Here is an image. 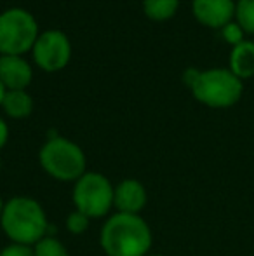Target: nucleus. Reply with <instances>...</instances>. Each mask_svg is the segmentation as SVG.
<instances>
[{
    "mask_svg": "<svg viewBox=\"0 0 254 256\" xmlns=\"http://www.w3.org/2000/svg\"><path fill=\"white\" fill-rule=\"evenodd\" d=\"M152 242V228L139 214L115 212L99 234V244L106 256H148Z\"/></svg>",
    "mask_w": 254,
    "mask_h": 256,
    "instance_id": "nucleus-1",
    "label": "nucleus"
},
{
    "mask_svg": "<svg viewBox=\"0 0 254 256\" xmlns=\"http://www.w3.org/2000/svg\"><path fill=\"white\" fill-rule=\"evenodd\" d=\"M0 225L14 244L23 246H35L38 240L49 236L47 214L33 197L16 196L7 200Z\"/></svg>",
    "mask_w": 254,
    "mask_h": 256,
    "instance_id": "nucleus-2",
    "label": "nucleus"
},
{
    "mask_svg": "<svg viewBox=\"0 0 254 256\" xmlns=\"http://www.w3.org/2000/svg\"><path fill=\"white\" fill-rule=\"evenodd\" d=\"M38 162L51 178L58 182H77L85 174L87 158L80 146L63 136H52L42 145Z\"/></svg>",
    "mask_w": 254,
    "mask_h": 256,
    "instance_id": "nucleus-3",
    "label": "nucleus"
},
{
    "mask_svg": "<svg viewBox=\"0 0 254 256\" xmlns=\"http://www.w3.org/2000/svg\"><path fill=\"white\" fill-rule=\"evenodd\" d=\"M190 91L199 103L223 110L241 102L244 94V82L228 68H209L200 70Z\"/></svg>",
    "mask_w": 254,
    "mask_h": 256,
    "instance_id": "nucleus-4",
    "label": "nucleus"
},
{
    "mask_svg": "<svg viewBox=\"0 0 254 256\" xmlns=\"http://www.w3.org/2000/svg\"><path fill=\"white\" fill-rule=\"evenodd\" d=\"M38 23L30 10L10 7L0 14V54L24 56L37 42Z\"/></svg>",
    "mask_w": 254,
    "mask_h": 256,
    "instance_id": "nucleus-5",
    "label": "nucleus"
},
{
    "mask_svg": "<svg viewBox=\"0 0 254 256\" xmlns=\"http://www.w3.org/2000/svg\"><path fill=\"white\" fill-rule=\"evenodd\" d=\"M113 188L108 178L101 172L87 171L73 185V204L75 209L84 212L91 220L105 218L113 208Z\"/></svg>",
    "mask_w": 254,
    "mask_h": 256,
    "instance_id": "nucleus-6",
    "label": "nucleus"
},
{
    "mask_svg": "<svg viewBox=\"0 0 254 256\" xmlns=\"http://www.w3.org/2000/svg\"><path fill=\"white\" fill-rule=\"evenodd\" d=\"M33 61L40 70L56 74L68 66L71 60V42L61 30H45L38 35L33 49Z\"/></svg>",
    "mask_w": 254,
    "mask_h": 256,
    "instance_id": "nucleus-7",
    "label": "nucleus"
},
{
    "mask_svg": "<svg viewBox=\"0 0 254 256\" xmlns=\"http://www.w3.org/2000/svg\"><path fill=\"white\" fill-rule=\"evenodd\" d=\"M192 12L202 26L221 30L235 20V0H192Z\"/></svg>",
    "mask_w": 254,
    "mask_h": 256,
    "instance_id": "nucleus-8",
    "label": "nucleus"
},
{
    "mask_svg": "<svg viewBox=\"0 0 254 256\" xmlns=\"http://www.w3.org/2000/svg\"><path fill=\"white\" fill-rule=\"evenodd\" d=\"M0 80L7 91H26L33 80V68L23 56L0 54Z\"/></svg>",
    "mask_w": 254,
    "mask_h": 256,
    "instance_id": "nucleus-9",
    "label": "nucleus"
},
{
    "mask_svg": "<svg viewBox=\"0 0 254 256\" xmlns=\"http://www.w3.org/2000/svg\"><path fill=\"white\" fill-rule=\"evenodd\" d=\"M146 200H148L146 188L138 180H122L113 188V208L117 209V212L139 214L145 209Z\"/></svg>",
    "mask_w": 254,
    "mask_h": 256,
    "instance_id": "nucleus-10",
    "label": "nucleus"
},
{
    "mask_svg": "<svg viewBox=\"0 0 254 256\" xmlns=\"http://www.w3.org/2000/svg\"><path fill=\"white\" fill-rule=\"evenodd\" d=\"M228 70L242 82L254 77V40H244L232 48L228 58Z\"/></svg>",
    "mask_w": 254,
    "mask_h": 256,
    "instance_id": "nucleus-11",
    "label": "nucleus"
},
{
    "mask_svg": "<svg viewBox=\"0 0 254 256\" xmlns=\"http://www.w3.org/2000/svg\"><path fill=\"white\" fill-rule=\"evenodd\" d=\"M0 108L5 112L7 117L21 120L30 117L33 112V98L26 91H7Z\"/></svg>",
    "mask_w": 254,
    "mask_h": 256,
    "instance_id": "nucleus-12",
    "label": "nucleus"
},
{
    "mask_svg": "<svg viewBox=\"0 0 254 256\" xmlns=\"http://www.w3.org/2000/svg\"><path fill=\"white\" fill-rule=\"evenodd\" d=\"M180 0H143V12L152 21H167L176 16Z\"/></svg>",
    "mask_w": 254,
    "mask_h": 256,
    "instance_id": "nucleus-13",
    "label": "nucleus"
},
{
    "mask_svg": "<svg viewBox=\"0 0 254 256\" xmlns=\"http://www.w3.org/2000/svg\"><path fill=\"white\" fill-rule=\"evenodd\" d=\"M235 21L241 24L244 34L254 35V0L235 2Z\"/></svg>",
    "mask_w": 254,
    "mask_h": 256,
    "instance_id": "nucleus-14",
    "label": "nucleus"
},
{
    "mask_svg": "<svg viewBox=\"0 0 254 256\" xmlns=\"http://www.w3.org/2000/svg\"><path fill=\"white\" fill-rule=\"evenodd\" d=\"M33 248V256H70L66 246L52 236H45Z\"/></svg>",
    "mask_w": 254,
    "mask_h": 256,
    "instance_id": "nucleus-15",
    "label": "nucleus"
},
{
    "mask_svg": "<svg viewBox=\"0 0 254 256\" xmlns=\"http://www.w3.org/2000/svg\"><path fill=\"white\" fill-rule=\"evenodd\" d=\"M89 225H91V218L85 216L84 212L80 211H71L70 214L66 216V228L70 234L73 236H80V234H85L89 230Z\"/></svg>",
    "mask_w": 254,
    "mask_h": 256,
    "instance_id": "nucleus-16",
    "label": "nucleus"
},
{
    "mask_svg": "<svg viewBox=\"0 0 254 256\" xmlns=\"http://www.w3.org/2000/svg\"><path fill=\"white\" fill-rule=\"evenodd\" d=\"M221 37H223V40L227 42V44H230L232 48H235V46H239L241 42L246 40V34L244 30L241 28V24L237 23V21H232V23H228L227 26L221 28Z\"/></svg>",
    "mask_w": 254,
    "mask_h": 256,
    "instance_id": "nucleus-17",
    "label": "nucleus"
},
{
    "mask_svg": "<svg viewBox=\"0 0 254 256\" xmlns=\"http://www.w3.org/2000/svg\"><path fill=\"white\" fill-rule=\"evenodd\" d=\"M0 256H33V248L10 242L9 246H5L0 251Z\"/></svg>",
    "mask_w": 254,
    "mask_h": 256,
    "instance_id": "nucleus-18",
    "label": "nucleus"
},
{
    "mask_svg": "<svg viewBox=\"0 0 254 256\" xmlns=\"http://www.w3.org/2000/svg\"><path fill=\"white\" fill-rule=\"evenodd\" d=\"M199 74H200V70H197V68H193V66L187 68V70L183 72V82H185V86H187L188 89H192V86L195 84Z\"/></svg>",
    "mask_w": 254,
    "mask_h": 256,
    "instance_id": "nucleus-19",
    "label": "nucleus"
},
{
    "mask_svg": "<svg viewBox=\"0 0 254 256\" xmlns=\"http://www.w3.org/2000/svg\"><path fill=\"white\" fill-rule=\"evenodd\" d=\"M7 142H9V126L0 117V150L7 145Z\"/></svg>",
    "mask_w": 254,
    "mask_h": 256,
    "instance_id": "nucleus-20",
    "label": "nucleus"
},
{
    "mask_svg": "<svg viewBox=\"0 0 254 256\" xmlns=\"http://www.w3.org/2000/svg\"><path fill=\"white\" fill-rule=\"evenodd\" d=\"M5 92H7L5 86H3V84H2V80H0V106H2L3 98H5Z\"/></svg>",
    "mask_w": 254,
    "mask_h": 256,
    "instance_id": "nucleus-21",
    "label": "nucleus"
},
{
    "mask_svg": "<svg viewBox=\"0 0 254 256\" xmlns=\"http://www.w3.org/2000/svg\"><path fill=\"white\" fill-rule=\"evenodd\" d=\"M3 208H5V202H3L2 196H0V218H2V212H3Z\"/></svg>",
    "mask_w": 254,
    "mask_h": 256,
    "instance_id": "nucleus-22",
    "label": "nucleus"
},
{
    "mask_svg": "<svg viewBox=\"0 0 254 256\" xmlns=\"http://www.w3.org/2000/svg\"><path fill=\"white\" fill-rule=\"evenodd\" d=\"M148 256H166V254H148Z\"/></svg>",
    "mask_w": 254,
    "mask_h": 256,
    "instance_id": "nucleus-23",
    "label": "nucleus"
}]
</instances>
